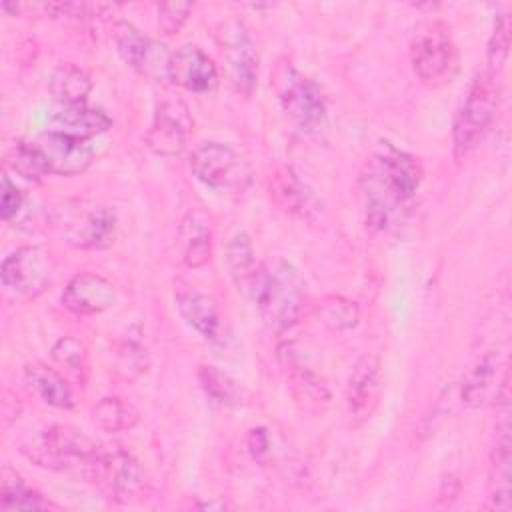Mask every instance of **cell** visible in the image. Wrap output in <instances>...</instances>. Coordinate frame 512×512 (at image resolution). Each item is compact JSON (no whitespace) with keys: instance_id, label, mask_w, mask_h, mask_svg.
Masks as SVG:
<instances>
[{"instance_id":"6da1fadb","label":"cell","mask_w":512,"mask_h":512,"mask_svg":"<svg viewBox=\"0 0 512 512\" xmlns=\"http://www.w3.org/2000/svg\"><path fill=\"white\" fill-rule=\"evenodd\" d=\"M422 176V166L412 154L386 144L384 150L372 156L360 176L366 222L378 230L386 228L396 210L416 194Z\"/></svg>"},{"instance_id":"7a4b0ae2","label":"cell","mask_w":512,"mask_h":512,"mask_svg":"<svg viewBox=\"0 0 512 512\" xmlns=\"http://www.w3.org/2000/svg\"><path fill=\"white\" fill-rule=\"evenodd\" d=\"M246 292L252 296L262 322L274 332L292 328L308 298L302 274L286 260L260 264Z\"/></svg>"},{"instance_id":"3957f363","label":"cell","mask_w":512,"mask_h":512,"mask_svg":"<svg viewBox=\"0 0 512 512\" xmlns=\"http://www.w3.org/2000/svg\"><path fill=\"white\" fill-rule=\"evenodd\" d=\"M410 60L424 86L442 88L450 84L460 70V52L450 26L438 18L420 20L410 38Z\"/></svg>"},{"instance_id":"277c9868","label":"cell","mask_w":512,"mask_h":512,"mask_svg":"<svg viewBox=\"0 0 512 512\" xmlns=\"http://www.w3.org/2000/svg\"><path fill=\"white\" fill-rule=\"evenodd\" d=\"M22 450L38 466L76 472L88 480L102 448L72 426L52 424L30 442H24Z\"/></svg>"},{"instance_id":"5b68a950","label":"cell","mask_w":512,"mask_h":512,"mask_svg":"<svg viewBox=\"0 0 512 512\" xmlns=\"http://www.w3.org/2000/svg\"><path fill=\"white\" fill-rule=\"evenodd\" d=\"M498 108V86L496 76L490 72L478 74L456 112L452 126V146L456 156L472 152L490 130Z\"/></svg>"},{"instance_id":"8992f818","label":"cell","mask_w":512,"mask_h":512,"mask_svg":"<svg viewBox=\"0 0 512 512\" xmlns=\"http://www.w3.org/2000/svg\"><path fill=\"white\" fill-rule=\"evenodd\" d=\"M54 278V260L40 246H22L8 254L0 268L2 288L16 300H34L44 294Z\"/></svg>"},{"instance_id":"52a82bcc","label":"cell","mask_w":512,"mask_h":512,"mask_svg":"<svg viewBox=\"0 0 512 512\" xmlns=\"http://www.w3.org/2000/svg\"><path fill=\"white\" fill-rule=\"evenodd\" d=\"M190 170L196 180L212 190L242 192L250 184V168L240 154L222 142H202L190 154Z\"/></svg>"},{"instance_id":"ba28073f","label":"cell","mask_w":512,"mask_h":512,"mask_svg":"<svg viewBox=\"0 0 512 512\" xmlns=\"http://www.w3.org/2000/svg\"><path fill=\"white\" fill-rule=\"evenodd\" d=\"M276 92L286 116L302 130H314L326 116V100L322 88L290 64H282L276 72Z\"/></svg>"},{"instance_id":"9c48e42d","label":"cell","mask_w":512,"mask_h":512,"mask_svg":"<svg viewBox=\"0 0 512 512\" xmlns=\"http://www.w3.org/2000/svg\"><path fill=\"white\" fill-rule=\"evenodd\" d=\"M66 244L78 250L108 248L118 232L116 210L106 204H78L58 220Z\"/></svg>"},{"instance_id":"30bf717a","label":"cell","mask_w":512,"mask_h":512,"mask_svg":"<svg viewBox=\"0 0 512 512\" xmlns=\"http://www.w3.org/2000/svg\"><path fill=\"white\" fill-rule=\"evenodd\" d=\"M218 46L222 50V58L226 62L228 78L234 90L242 96H250L258 82V50L252 42L244 22L240 20H226L218 26L216 32Z\"/></svg>"},{"instance_id":"8fae6325","label":"cell","mask_w":512,"mask_h":512,"mask_svg":"<svg viewBox=\"0 0 512 512\" xmlns=\"http://www.w3.org/2000/svg\"><path fill=\"white\" fill-rule=\"evenodd\" d=\"M86 482H92L114 500H130L144 490V470L140 462L122 448L100 450Z\"/></svg>"},{"instance_id":"7c38bea8","label":"cell","mask_w":512,"mask_h":512,"mask_svg":"<svg viewBox=\"0 0 512 512\" xmlns=\"http://www.w3.org/2000/svg\"><path fill=\"white\" fill-rule=\"evenodd\" d=\"M192 130L194 120L188 106L180 98H166L156 106L144 142L158 156H178L186 148Z\"/></svg>"},{"instance_id":"4fadbf2b","label":"cell","mask_w":512,"mask_h":512,"mask_svg":"<svg viewBox=\"0 0 512 512\" xmlns=\"http://www.w3.org/2000/svg\"><path fill=\"white\" fill-rule=\"evenodd\" d=\"M112 38H114V46H116L120 58L130 68H134L142 76H148L154 80L166 78V66H168L170 52H166L162 44L150 40L134 24L124 22V20L114 24Z\"/></svg>"},{"instance_id":"5bb4252c","label":"cell","mask_w":512,"mask_h":512,"mask_svg":"<svg viewBox=\"0 0 512 512\" xmlns=\"http://www.w3.org/2000/svg\"><path fill=\"white\" fill-rule=\"evenodd\" d=\"M166 78L188 92L206 94L218 86V68L206 52L186 44L176 52H170Z\"/></svg>"},{"instance_id":"9a60e30c","label":"cell","mask_w":512,"mask_h":512,"mask_svg":"<svg viewBox=\"0 0 512 512\" xmlns=\"http://www.w3.org/2000/svg\"><path fill=\"white\" fill-rule=\"evenodd\" d=\"M60 300L66 310L78 316H96L116 304L118 292L108 278L94 272H80L68 280Z\"/></svg>"},{"instance_id":"2e32d148","label":"cell","mask_w":512,"mask_h":512,"mask_svg":"<svg viewBox=\"0 0 512 512\" xmlns=\"http://www.w3.org/2000/svg\"><path fill=\"white\" fill-rule=\"evenodd\" d=\"M382 396V372L380 360L374 354H364L358 358L350 372L346 388V408L350 418L360 424L368 420L378 408Z\"/></svg>"},{"instance_id":"e0dca14e","label":"cell","mask_w":512,"mask_h":512,"mask_svg":"<svg viewBox=\"0 0 512 512\" xmlns=\"http://www.w3.org/2000/svg\"><path fill=\"white\" fill-rule=\"evenodd\" d=\"M36 144L44 154L50 174L58 176H78L92 164L94 158V148L88 144V140L54 130L40 134Z\"/></svg>"},{"instance_id":"ac0fdd59","label":"cell","mask_w":512,"mask_h":512,"mask_svg":"<svg viewBox=\"0 0 512 512\" xmlns=\"http://www.w3.org/2000/svg\"><path fill=\"white\" fill-rule=\"evenodd\" d=\"M278 354L286 368L288 386L294 402L306 412H312V414L324 412L330 404V390L326 382L294 356L290 344L280 348Z\"/></svg>"},{"instance_id":"d6986e66","label":"cell","mask_w":512,"mask_h":512,"mask_svg":"<svg viewBox=\"0 0 512 512\" xmlns=\"http://www.w3.org/2000/svg\"><path fill=\"white\" fill-rule=\"evenodd\" d=\"M174 300L180 316L190 328L212 344L222 342V318L212 296L192 286H178L174 290Z\"/></svg>"},{"instance_id":"ffe728a7","label":"cell","mask_w":512,"mask_h":512,"mask_svg":"<svg viewBox=\"0 0 512 512\" xmlns=\"http://www.w3.org/2000/svg\"><path fill=\"white\" fill-rule=\"evenodd\" d=\"M176 244L180 252V260L186 268H200L212 256V230L208 220L198 212H188L180 224L176 234Z\"/></svg>"},{"instance_id":"44dd1931","label":"cell","mask_w":512,"mask_h":512,"mask_svg":"<svg viewBox=\"0 0 512 512\" xmlns=\"http://www.w3.org/2000/svg\"><path fill=\"white\" fill-rule=\"evenodd\" d=\"M110 128H112V118L104 110L80 104V106H62L52 116L48 130L88 140Z\"/></svg>"},{"instance_id":"7402d4cb","label":"cell","mask_w":512,"mask_h":512,"mask_svg":"<svg viewBox=\"0 0 512 512\" xmlns=\"http://www.w3.org/2000/svg\"><path fill=\"white\" fill-rule=\"evenodd\" d=\"M24 380L28 388L34 390L48 406L60 410H68L74 406L72 388L56 368H50L44 362L28 364L24 370Z\"/></svg>"},{"instance_id":"603a6c76","label":"cell","mask_w":512,"mask_h":512,"mask_svg":"<svg viewBox=\"0 0 512 512\" xmlns=\"http://www.w3.org/2000/svg\"><path fill=\"white\" fill-rule=\"evenodd\" d=\"M48 88L54 100L62 106H80L86 102L92 90V78L84 68L76 64H64L52 72Z\"/></svg>"},{"instance_id":"cb8c5ba5","label":"cell","mask_w":512,"mask_h":512,"mask_svg":"<svg viewBox=\"0 0 512 512\" xmlns=\"http://www.w3.org/2000/svg\"><path fill=\"white\" fill-rule=\"evenodd\" d=\"M496 392V358L492 354H484L464 378L462 402L472 408H480L496 396Z\"/></svg>"},{"instance_id":"d4e9b609","label":"cell","mask_w":512,"mask_h":512,"mask_svg":"<svg viewBox=\"0 0 512 512\" xmlns=\"http://www.w3.org/2000/svg\"><path fill=\"white\" fill-rule=\"evenodd\" d=\"M270 194L274 196L276 204L290 212V214H306L310 208V192L300 182V178L292 172V168L282 166L270 178Z\"/></svg>"},{"instance_id":"484cf974","label":"cell","mask_w":512,"mask_h":512,"mask_svg":"<svg viewBox=\"0 0 512 512\" xmlns=\"http://www.w3.org/2000/svg\"><path fill=\"white\" fill-rule=\"evenodd\" d=\"M0 506L2 510H46L56 508L50 500H46L40 492L26 486L24 480L10 470L2 474V488H0Z\"/></svg>"},{"instance_id":"4316f807","label":"cell","mask_w":512,"mask_h":512,"mask_svg":"<svg viewBox=\"0 0 512 512\" xmlns=\"http://www.w3.org/2000/svg\"><path fill=\"white\" fill-rule=\"evenodd\" d=\"M226 264L228 270L232 274V278L236 280V284L246 290L248 284L252 282L256 270H258V262H256V252L252 246V240L246 232H236L228 244H226Z\"/></svg>"},{"instance_id":"83f0119b","label":"cell","mask_w":512,"mask_h":512,"mask_svg":"<svg viewBox=\"0 0 512 512\" xmlns=\"http://www.w3.org/2000/svg\"><path fill=\"white\" fill-rule=\"evenodd\" d=\"M92 420L100 430L116 434L134 428L138 410L118 396H106L92 408Z\"/></svg>"},{"instance_id":"f1b7e54d","label":"cell","mask_w":512,"mask_h":512,"mask_svg":"<svg viewBox=\"0 0 512 512\" xmlns=\"http://www.w3.org/2000/svg\"><path fill=\"white\" fill-rule=\"evenodd\" d=\"M318 318L330 332L352 330L360 320L358 304L340 294H328L318 302Z\"/></svg>"},{"instance_id":"f546056e","label":"cell","mask_w":512,"mask_h":512,"mask_svg":"<svg viewBox=\"0 0 512 512\" xmlns=\"http://www.w3.org/2000/svg\"><path fill=\"white\" fill-rule=\"evenodd\" d=\"M6 164L22 178L38 182L42 180L46 174H50L48 164L44 160V154L40 152L36 142H24L18 140L10 146L8 154H6Z\"/></svg>"},{"instance_id":"4dcf8cb0","label":"cell","mask_w":512,"mask_h":512,"mask_svg":"<svg viewBox=\"0 0 512 512\" xmlns=\"http://www.w3.org/2000/svg\"><path fill=\"white\" fill-rule=\"evenodd\" d=\"M198 382L204 390L206 398L220 408H228L238 402V390L234 380H230L224 372L214 366H200L198 368Z\"/></svg>"},{"instance_id":"1f68e13d","label":"cell","mask_w":512,"mask_h":512,"mask_svg":"<svg viewBox=\"0 0 512 512\" xmlns=\"http://www.w3.org/2000/svg\"><path fill=\"white\" fill-rule=\"evenodd\" d=\"M50 356L56 364L68 368L70 372H80L86 368V360H88V350L86 346L74 338V336H62L54 342Z\"/></svg>"},{"instance_id":"d6a6232c","label":"cell","mask_w":512,"mask_h":512,"mask_svg":"<svg viewBox=\"0 0 512 512\" xmlns=\"http://www.w3.org/2000/svg\"><path fill=\"white\" fill-rule=\"evenodd\" d=\"M510 26H508V18L506 16H498L496 22H494V32L490 36V42H488V54H486V60H488V70L492 76H496L506 58H508V46H510Z\"/></svg>"},{"instance_id":"836d02e7","label":"cell","mask_w":512,"mask_h":512,"mask_svg":"<svg viewBox=\"0 0 512 512\" xmlns=\"http://www.w3.org/2000/svg\"><path fill=\"white\" fill-rule=\"evenodd\" d=\"M158 28L166 34H178L182 30V26L186 24L190 12H192V4L190 2H160L158 4Z\"/></svg>"},{"instance_id":"e575fe53","label":"cell","mask_w":512,"mask_h":512,"mask_svg":"<svg viewBox=\"0 0 512 512\" xmlns=\"http://www.w3.org/2000/svg\"><path fill=\"white\" fill-rule=\"evenodd\" d=\"M24 206V194L20 188L6 176L2 174V186H0V216L2 220H12Z\"/></svg>"},{"instance_id":"d590c367","label":"cell","mask_w":512,"mask_h":512,"mask_svg":"<svg viewBox=\"0 0 512 512\" xmlns=\"http://www.w3.org/2000/svg\"><path fill=\"white\" fill-rule=\"evenodd\" d=\"M118 358H120V366L128 372H144L148 366L146 348H142L140 342H136V340L124 342L118 352Z\"/></svg>"},{"instance_id":"8d00e7d4","label":"cell","mask_w":512,"mask_h":512,"mask_svg":"<svg viewBox=\"0 0 512 512\" xmlns=\"http://www.w3.org/2000/svg\"><path fill=\"white\" fill-rule=\"evenodd\" d=\"M248 450L252 454L254 460H264L270 452V438H268V432L264 428H252L248 432Z\"/></svg>"},{"instance_id":"74e56055","label":"cell","mask_w":512,"mask_h":512,"mask_svg":"<svg viewBox=\"0 0 512 512\" xmlns=\"http://www.w3.org/2000/svg\"><path fill=\"white\" fill-rule=\"evenodd\" d=\"M200 508H226L224 502H204L200 504Z\"/></svg>"}]
</instances>
